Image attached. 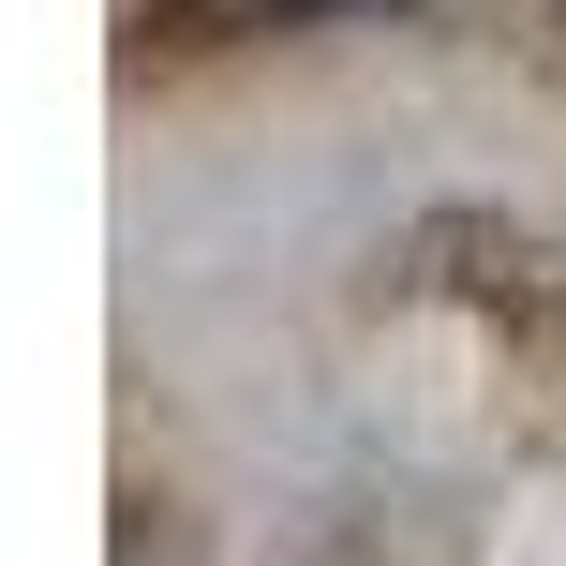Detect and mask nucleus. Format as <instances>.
Instances as JSON below:
<instances>
[{"mask_svg": "<svg viewBox=\"0 0 566 566\" xmlns=\"http://www.w3.org/2000/svg\"><path fill=\"white\" fill-rule=\"evenodd\" d=\"M269 15H298V0H269Z\"/></svg>", "mask_w": 566, "mask_h": 566, "instance_id": "nucleus-1", "label": "nucleus"}]
</instances>
